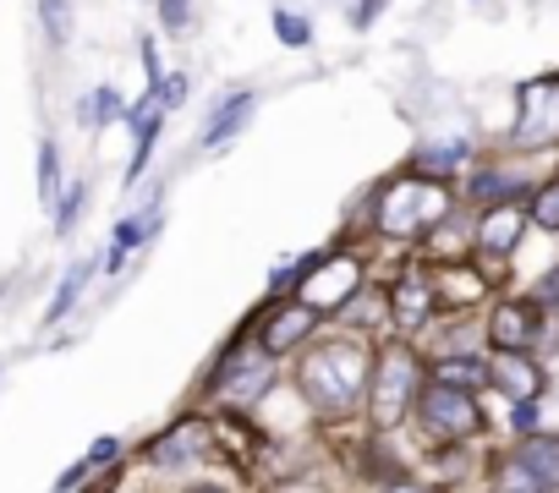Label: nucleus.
<instances>
[{
    "label": "nucleus",
    "mask_w": 559,
    "mask_h": 493,
    "mask_svg": "<svg viewBox=\"0 0 559 493\" xmlns=\"http://www.w3.org/2000/svg\"><path fill=\"white\" fill-rule=\"evenodd\" d=\"M274 28H280V45H308V39H313L308 17H297V12H280V17H274Z\"/></svg>",
    "instance_id": "4be33fe9"
},
{
    "label": "nucleus",
    "mask_w": 559,
    "mask_h": 493,
    "mask_svg": "<svg viewBox=\"0 0 559 493\" xmlns=\"http://www.w3.org/2000/svg\"><path fill=\"white\" fill-rule=\"evenodd\" d=\"M472 192H477V197H499V192H515V181H510V176H477Z\"/></svg>",
    "instance_id": "a878e982"
},
{
    "label": "nucleus",
    "mask_w": 559,
    "mask_h": 493,
    "mask_svg": "<svg viewBox=\"0 0 559 493\" xmlns=\"http://www.w3.org/2000/svg\"><path fill=\"white\" fill-rule=\"evenodd\" d=\"M368 378H373V368H368V351H362L357 340H324V346H313V351L302 357V368H297L302 395H308L324 417H352V406L362 400Z\"/></svg>",
    "instance_id": "f257e3e1"
},
{
    "label": "nucleus",
    "mask_w": 559,
    "mask_h": 493,
    "mask_svg": "<svg viewBox=\"0 0 559 493\" xmlns=\"http://www.w3.org/2000/svg\"><path fill=\"white\" fill-rule=\"evenodd\" d=\"M110 488H116V477H99V482H94L88 493H110Z\"/></svg>",
    "instance_id": "473e14b6"
},
{
    "label": "nucleus",
    "mask_w": 559,
    "mask_h": 493,
    "mask_svg": "<svg viewBox=\"0 0 559 493\" xmlns=\"http://www.w3.org/2000/svg\"><path fill=\"white\" fill-rule=\"evenodd\" d=\"M159 17L165 28H187V0H159Z\"/></svg>",
    "instance_id": "bb28decb"
},
{
    "label": "nucleus",
    "mask_w": 559,
    "mask_h": 493,
    "mask_svg": "<svg viewBox=\"0 0 559 493\" xmlns=\"http://www.w3.org/2000/svg\"><path fill=\"white\" fill-rule=\"evenodd\" d=\"M203 493H214V488H203Z\"/></svg>",
    "instance_id": "72a5a7b5"
},
{
    "label": "nucleus",
    "mask_w": 559,
    "mask_h": 493,
    "mask_svg": "<svg viewBox=\"0 0 559 493\" xmlns=\"http://www.w3.org/2000/svg\"><path fill=\"white\" fill-rule=\"evenodd\" d=\"M247 116H252V94H230V99H225V110L209 121L203 143H209V148H214V143H225L230 132H241V127H247Z\"/></svg>",
    "instance_id": "2eb2a0df"
},
{
    "label": "nucleus",
    "mask_w": 559,
    "mask_h": 493,
    "mask_svg": "<svg viewBox=\"0 0 559 493\" xmlns=\"http://www.w3.org/2000/svg\"><path fill=\"white\" fill-rule=\"evenodd\" d=\"M515 460L532 471V482H537L543 493H548V488H559V438H526Z\"/></svg>",
    "instance_id": "ddd939ff"
},
{
    "label": "nucleus",
    "mask_w": 559,
    "mask_h": 493,
    "mask_svg": "<svg viewBox=\"0 0 559 493\" xmlns=\"http://www.w3.org/2000/svg\"><path fill=\"white\" fill-rule=\"evenodd\" d=\"M390 308H395V324H401V329H417V324L433 313V291H428V280L406 275V280L390 291Z\"/></svg>",
    "instance_id": "9b49d317"
},
{
    "label": "nucleus",
    "mask_w": 559,
    "mask_h": 493,
    "mask_svg": "<svg viewBox=\"0 0 559 493\" xmlns=\"http://www.w3.org/2000/svg\"><path fill=\"white\" fill-rule=\"evenodd\" d=\"M214 389L225 400H252L269 389V357L263 351H230L219 368H214Z\"/></svg>",
    "instance_id": "0eeeda50"
},
{
    "label": "nucleus",
    "mask_w": 559,
    "mask_h": 493,
    "mask_svg": "<svg viewBox=\"0 0 559 493\" xmlns=\"http://www.w3.org/2000/svg\"><path fill=\"white\" fill-rule=\"evenodd\" d=\"M313 329V313L297 302V308H280L269 324H263V351H292V346H302V335Z\"/></svg>",
    "instance_id": "9d476101"
},
{
    "label": "nucleus",
    "mask_w": 559,
    "mask_h": 493,
    "mask_svg": "<svg viewBox=\"0 0 559 493\" xmlns=\"http://www.w3.org/2000/svg\"><path fill=\"white\" fill-rule=\"evenodd\" d=\"M493 384H499L504 395H515V406H521V400H532V395H537V368H532L526 357H515V351H499Z\"/></svg>",
    "instance_id": "4468645a"
},
{
    "label": "nucleus",
    "mask_w": 559,
    "mask_h": 493,
    "mask_svg": "<svg viewBox=\"0 0 559 493\" xmlns=\"http://www.w3.org/2000/svg\"><path fill=\"white\" fill-rule=\"evenodd\" d=\"M521 99H526V121L515 127V137H521V143H548V137H559V83H532Z\"/></svg>",
    "instance_id": "6e6552de"
},
{
    "label": "nucleus",
    "mask_w": 559,
    "mask_h": 493,
    "mask_svg": "<svg viewBox=\"0 0 559 493\" xmlns=\"http://www.w3.org/2000/svg\"><path fill=\"white\" fill-rule=\"evenodd\" d=\"M88 471H94V466H88V460H78V466H72V471H67V477H61V482H56V488H61V493H67V488H78V482H83V477H88Z\"/></svg>",
    "instance_id": "c756f323"
},
{
    "label": "nucleus",
    "mask_w": 559,
    "mask_h": 493,
    "mask_svg": "<svg viewBox=\"0 0 559 493\" xmlns=\"http://www.w3.org/2000/svg\"><path fill=\"white\" fill-rule=\"evenodd\" d=\"M477 241L488 246V253H510V246L521 241V208H510V203L488 208L483 225H477Z\"/></svg>",
    "instance_id": "f8f14e48"
},
{
    "label": "nucleus",
    "mask_w": 559,
    "mask_h": 493,
    "mask_svg": "<svg viewBox=\"0 0 559 493\" xmlns=\"http://www.w3.org/2000/svg\"><path fill=\"white\" fill-rule=\"evenodd\" d=\"M154 94H159V105H181V99H187V83H181V77H170V83H159Z\"/></svg>",
    "instance_id": "cd10ccee"
},
{
    "label": "nucleus",
    "mask_w": 559,
    "mask_h": 493,
    "mask_svg": "<svg viewBox=\"0 0 559 493\" xmlns=\"http://www.w3.org/2000/svg\"><path fill=\"white\" fill-rule=\"evenodd\" d=\"M148 230H154V214H143V219H121V225H116V253H110V269L132 253V246H138Z\"/></svg>",
    "instance_id": "f3484780"
},
{
    "label": "nucleus",
    "mask_w": 559,
    "mask_h": 493,
    "mask_svg": "<svg viewBox=\"0 0 559 493\" xmlns=\"http://www.w3.org/2000/svg\"><path fill=\"white\" fill-rule=\"evenodd\" d=\"M417 417H423V433L428 438H466V433H477V406H472V395H461V389H444V384H433V389H423V400H417Z\"/></svg>",
    "instance_id": "39448f33"
},
{
    "label": "nucleus",
    "mask_w": 559,
    "mask_h": 493,
    "mask_svg": "<svg viewBox=\"0 0 559 493\" xmlns=\"http://www.w3.org/2000/svg\"><path fill=\"white\" fill-rule=\"evenodd\" d=\"M357 258L346 253H330V258H308L302 264V308L308 313H330V308H346L352 291H357Z\"/></svg>",
    "instance_id": "20e7f679"
},
{
    "label": "nucleus",
    "mask_w": 559,
    "mask_h": 493,
    "mask_svg": "<svg viewBox=\"0 0 559 493\" xmlns=\"http://www.w3.org/2000/svg\"><path fill=\"white\" fill-rule=\"evenodd\" d=\"M461 159H466V143H439L423 154V170H455Z\"/></svg>",
    "instance_id": "5701e85b"
},
{
    "label": "nucleus",
    "mask_w": 559,
    "mask_h": 493,
    "mask_svg": "<svg viewBox=\"0 0 559 493\" xmlns=\"http://www.w3.org/2000/svg\"><path fill=\"white\" fill-rule=\"evenodd\" d=\"M412 395H417V357L406 346H390L368 378V406H373V428L390 433L401 428V417L412 411Z\"/></svg>",
    "instance_id": "f03ea898"
},
{
    "label": "nucleus",
    "mask_w": 559,
    "mask_h": 493,
    "mask_svg": "<svg viewBox=\"0 0 559 493\" xmlns=\"http://www.w3.org/2000/svg\"><path fill=\"white\" fill-rule=\"evenodd\" d=\"M384 493H428V488H423V482H406V477H395Z\"/></svg>",
    "instance_id": "2f4dec72"
},
{
    "label": "nucleus",
    "mask_w": 559,
    "mask_h": 493,
    "mask_svg": "<svg viewBox=\"0 0 559 493\" xmlns=\"http://www.w3.org/2000/svg\"><path fill=\"white\" fill-rule=\"evenodd\" d=\"M532 340H537V308H532V302H504V308L493 313V346L521 357Z\"/></svg>",
    "instance_id": "1a4fd4ad"
},
{
    "label": "nucleus",
    "mask_w": 559,
    "mask_h": 493,
    "mask_svg": "<svg viewBox=\"0 0 559 493\" xmlns=\"http://www.w3.org/2000/svg\"><path fill=\"white\" fill-rule=\"evenodd\" d=\"M444 208H450L444 187L412 176V181H395V187H390V197H384V208H379V225H384L390 236H423V230H433V225L444 219Z\"/></svg>",
    "instance_id": "7ed1b4c3"
},
{
    "label": "nucleus",
    "mask_w": 559,
    "mask_h": 493,
    "mask_svg": "<svg viewBox=\"0 0 559 493\" xmlns=\"http://www.w3.org/2000/svg\"><path fill=\"white\" fill-rule=\"evenodd\" d=\"M493 493H543V488L532 482V471H526L521 460H504V466L493 471Z\"/></svg>",
    "instance_id": "6ab92c4d"
},
{
    "label": "nucleus",
    "mask_w": 559,
    "mask_h": 493,
    "mask_svg": "<svg viewBox=\"0 0 559 493\" xmlns=\"http://www.w3.org/2000/svg\"><path fill=\"white\" fill-rule=\"evenodd\" d=\"M532 219H537V225H548V230H559V181H548V187L537 192V203H532Z\"/></svg>",
    "instance_id": "412c9836"
},
{
    "label": "nucleus",
    "mask_w": 559,
    "mask_h": 493,
    "mask_svg": "<svg viewBox=\"0 0 559 493\" xmlns=\"http://www.w3.org/2000/svg\"><path fill=\"white\" fill-rule=\"evenodd\" d=\"M39 12H45V28H50V39L61 45V39H67V28H72V7H67V0H39Z\"/></svg>",
    "instance_id": "aec40b11"
},
{
    "label": "nucleus",
    "mask_w": 559,
    "mask_h": 493,
    "mask_svg": "<svg viewBox=\"0 0 559 493\" xmlns=\"http://www.w3.org/2000/svg\"><path fill=\"white\" fill-rule=\"evenodd\" d=\"M39 192H45V197H56V143H45V148H39Z\"/></svg>",
    "instance_id": "393cba45"
},
{
    "label": "nucleus",
    "mask_w": 559,
    "mask_h": 493,
    "mask_svg": "<svg viewBox=\"0 0 559 493\" xmlns=\"http://www.w3.org/2000/svg\"><path fill=\"white\" fill-rule=\"evenodd\" d=\"M83 280H88V264H72V269H67V280H61V291H56V302H50V324L72 313V302H78Z\"/></svg>",
    "instance_id": "a211bd4d"
},
{
    "label": "nucleus",
    "mask_w": 559,
    "mask_h": 493,
    "mask_svg": "<svg viewBox=\"0 0 559 493\" xmlns=\"http://www.w3.org/2000/svg\"><path fill=\"white\" fill-rule=\"evenodd\" d=\"M444 297H450V302H472V297H483V280H477V275H450V280H444Z\"/></svg>",
    "instance_id": "b1692460"
},
{
    "label": "nucleus",
    "mask_w": 559,
    "mask_h": 493,
    "mask_svg": "<svg viewBox=\"0 0 559 493\" xmlns=\"http://www.w3.org/2000/svg\"><path fill=\"white\" fill-rule=\"evenodd\" d=\"M537 297H543V302H559V269H554V275L537 286Z\"/></svg>",
    "instance_id": "7c9ffc66"
},
{
    "label": "nucleus",
    "mask_w": 559,
    "mask_h": 493,
    "mask_svg": "<svg viewBox=\"0 0 559 493\" xmlns=\"http://www.w3.org/2000/svg\"><path fill=\"white\" fill-rule=\"evenodd\" d=\"M116 449H121L116 438H99V444L88 449V466H99V460H116Z\"/></svg>",
    "instance_id": "c85d7f7f"
},
{
    "label": "nucleus",
    "mask_w": 559,
    "mask_h": 493,
    "mask_svg": "<svg viewBox=\"0 0 559 493\" xmlns=\"http://www.w3.org/2000/svg\"><path fill=\"white\" fill-rule=\"evenodd\" d=\"M444 389H461V395H472L477 384H488V368L483 362H472V357H450V362H439V373H433Z\"/></svg>",
    "instance_id": "dca6fc26"
},
{
    "label": "nucleus",
    "mask_w": 559,
    "mask_h": 493,
    "mask_svg": "<svg viewBox=\"0 0 559 493\" xmlns=\"http://www.w3.org/2000/svg\"><path fill=\"white\" fill-rule=\"evenodd\" d=\"M209 449H214V428L198 422V417H187V422H176L165 438L148 444V460H154L159 471H187V466H198Z\"/></svg>",
    "instance_id": "423d86ee"
}]
</instances>
